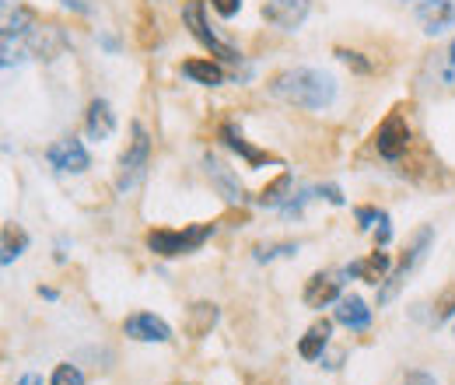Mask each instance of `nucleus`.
<instances>
[{
	"mask_svg": "<svg viewBox=\"0 0 455 385\" xmlns=\"http://www.w3.org/2000/svg\"><path fill=\"white\" fill-rule=\"evenodd\" d=\"M182 21H186L189 36H193L207 53L214 56V60H221V63H238V60H242L238 50H235V46H228V43H221V39L214 36V28L207 25L204 0H186V4H182Z\"/></svg>",
	"mask_w": 455,
	"mask_h": 385,
	"instance_id": "20e7f679",
	"label": "nucleus"
},
{
	"mask_svg": "<svg viewBox=\"0 0 455 385\" xmlns=\"http://www.w3.org/2000/svg\"><path fill=\"white\" fill-rule=\"evenodd\" d=\"M211 7L221 14V18H235L242 11V0H211Z\"/></svg>",
	"mask_w": 455,
	"mask_h": 385,
	"instance_id": "c756f323",
	"label": "nucleus"
},
{
	"mask_svg": "<svg viewBox=\"0 0 455 385\" xmlns=\"http://www.w3.org/2000/svg\"><path fill=\"white\" fill-rule=\"evenodd\" d=\"M182 77H189L193 84H204V88H218V84H225V67L218 63V60H186L182 63Z\"/></svg>",
	"mask_w": 455,
	"mask_h": 385,
	"instance_id": "6ab92c4d",
	"label": "nucleus"
},
{
	"mask_svg": "<svg viewBox=\"0 0 455 385\" xmlns=\"http://www.w3.org/2000/svg\"><path fill=\"white\" fill-rule=\"evenodd\" d=\"M204 172H207V179L218 186V193L225 197L231 207H235V204H245V189H242V182H238V179H235V172H231L228 165H221L214 155H207V158H204Z\"/></svg>",
	"mask_w": 455,
	"mask_h": 385,
	"instance_id": "2eb2a0df",
	"label": "nucleus"
},
{
	"mask_svg": "<svg viewBox=\"0 0 455 385\" xmlns=\"http://www.w3.org/2000/svg\"><path fill=\"white\" fill-rule=\"evenodd\" d=\"M315 197H323V200H330L333 207H343L347 200H343L340 186H315Z\"/></svg>",
	"mask_w": 455,
	"mask_h": 385,
	"instance_id": "c85d7f7f",
	"label": "nucleus"
},
{
	"mask_svg": "<svg viewBox=\"0 0 455 385\" xmlns=\"http://www.w3.org/2000/svg\"><path fill=\"white\" fill-rule=\"evenodd\" d=\"M221 140H225V148L228 151H235V155H242L245 162L252 168H259V165H277V158L274 155H267V151H259V148H252L245 137H242V130L235 126V123H221V133H218Z\"/></svg>",
	"mask_w": 455,
	"mask_h": 385,
	"instance_id": "dca6fc26",
	"label": "nucleus"
},
{
	"mask_svg": "<svg viewBox=\"0 0 455 385\" xmlns=\"http://www.w3.org/2000/svg\"><path fill=\"white\" fill-rule=\"evenodd\" d=\"M330 336H333V323H330V319L308 326L305 336L298 340V354H301L305 361H323V350L330 347Z\"/></svg>",
	"mask_w": 455,
	"mask_h": 385,
	"instance_id": "aec40b11",
	"label": "nucleus"
},
{
	"mask_svg": "<svg viewBox=\"0 0 455 385\" xmlns=\"http://www.w3.org/2000/svg\"><path fill=\"white\" fill-rule=\"evenodd\" d=\"M46 158H50V165L57 168L60 175H81V172L92 168V155H88V148H84L77 137L57 140V144L46 151Z\"/></svg>",
	"mask_w": 455,
	"mask_h": 385,
	"instance_id": "6e6552de",
	"label": "nucleus"
},
{
	"mask_svg": "<svg viewBox=\"0 0 455 385\" xmlns=\"http://www.w3.org/2000/svg\"><path fill=\"white\" fill-rule=\"evenodd\" d=\"M294 253H298V242H263V245L252 249V260L256 263H270L277 256H294Z\"/></svg>",
	"mask_w": 455,
	"mask_h": 385,
	"instance_id": "4be33fe9",
	"label": "nucleus"
},
{
	"mask_svg": "<svg viewBox=\"0 0 455 385\" xmlns=\"http://www.w3.org/2000/svg\"><path fill=\"white\" fill-rule=\"evenodd\" d=\"M431 242H435V228H420L417 235H413V242H410V249L403 253V260H399V267L389 274V280L382 284V291H379V305H389L393 298H396L399 291H403V284H406V277L413 274L420 263H424V256H427V249H431Z\"/></svg>",
	"mask_w": 455,
	"mask_h": 385,
	"instance_id": "39448f33",
	"label": "nucleus"
},
{
	"mask_svg": "<svg viewBox=\"0 0 455 385\" xmlns=\"http://www.w3.org/2000/svg\"><path fill=\"white\" fill-rule=\"evenodd\" d=\"M449 81L455 84V39H452V50H449Z\"/></svg>",
	"mask_w": 455,
	"mask_h": 385,
	"instance_id": "72a5a7b5",
	"label": "nucleus"
},
{
	"mask_svg": "<svg viewBox=\"0 0 455 385\" xmlns=\"http://www.w3.org/2000/svg\"><path fill=\"white\" fill-rule=\"evenodd\" d=\"M452 333H455V330H452Z\"/></svg>",
	"mask_w": 455,
	"mask_h": 385,
	"instance_id": "f704fd0d",
	"label": "nucleus"
},
{
	"mask_svg": "<svg viewBox=\"0 0 455 385\" xmlns=\"http://www.w3.org/2000/svg\"><path fill=\"white\" fill-rule=\"evenodd\" d=\"M389 238H393V228H389V214L382 211V214H379V224H375V242H379V249H386Z\"/></svg>",
	"mask_w": 455,
	"mask_h": 385,
	"instance_id": "bb28decb",
	"label": "nucleus"
},
{
	"mask_svg": "<svg viewBox=\"0 0 455 385\" xmlns=\"http://www.w3.org/2000/svg\"><path fill=\"white\" fill-rule=\"evenodd\" d=\"M333 53H337V60H343L347 67H354L357 74H371V63H368V60H364L361 53H354V50H343V46H337Z\"/></svg>",
	"mask_w": 455,
	"mask_h": 385,
	"instance_id": "a878e982",
	"label": "nucleus"
},
{
	"mask_svg": "<svg viewBox=\"0 0 455 385\" xmlns=\"http://www.w3.org/2000/svg\"><path fill=\"white\" fill-rule=\"evenodd\" d=\"M343 280L340 274H312L305 280V294H301V301L308 305V309H326V305H337L343 294H340Z\"/></svg>",
	"mask_w": 455,
	"mask_h": 385,
	"instance_id": "9b49d317",
	"label": "nucleus"
},
{
	"mask_svg": "<svg viewBox=\"0 0 455 385\" xmlns=\"http://www.w3.org/2000/svg\"><path fill=\"white\" fill-rule=\"evenodd\" d=\"M218 319H221V309L214 301H193L186 309V316H182V333L189 340H204V336H211V330L218 326Z\"/></svg>",
	"mask_w": 455,
	"mask_h": 385,
	"instance_id": "f8f14e48",
	"label": "nucleus"
},
{
	"mask_svg": "<svg viewBox=\"0 0 455 385\" xmlns=\"http://www.w3.org/2000/svg\"><path fill=\"white\" fill-rule=\"evenodd\" d=\"M287 186H291V175H287V172H281V175H277V182H270L267 189H259L256 204H263V207H281V204H284Z\"/></svg>",
	"mask_w": 455,
	"mask_h": 385,
	"instance_id": "5701e85b",
	"label": "nucleus"
},
{
	"mask_svg": "<svg viewBox=\"0 0 455 385\" xmlns=\"http://www.w3.org/2000/svg\"><path fill=\"white\" fill-rule=\"evenodd\" d=\"M379 214H382V211H375V207H357V224H361V231H371V228L379 224Z\"/></svg>",
	"mask_w": 455,
	"mask_h": 385,
	"instance_id": "cd10ccee",
	"label": "nucleus"
},
{
	"mask_svg": "<svg viewBox=\"0 0 455 385\" xmlns=\"http://www.w3.org/2000/svg\"><path fill=\"white\" fill-rule=\"evenodd\" d=\"M21 46H25V53L36 56V60H57V56L67 50V36H63V28L53 25V21H39V25L21 39Z\"/></svg>",
	"mask_w": 455,
	"mask_h": 385,
	"instance_id": "0eeeda50",
	"label": "nucleus"
},
{
	"mask_svg": "<svg viewBox=\"0 0 455 385\" xmlns=\"http://www.w3.org/2000/svg\"><path fill=\"white\" fill-rule=\"evenodd\" d=\"M67 11H74V14H92V4L88 0H60Z\"/></svg>",
	"mask_w": 455,
	"mask_h": 385,
	"instance_id": "2f4dec72",
	"label": "nucleus"
},
{
	"mask_svg": "<svg viewBox=\"0 0 455 385\" xmlns=\"http://www.w3.org/2000/svg\"><path fill=\"white\" fill-rule=\"evenodd\" d=\"M84 133H88V140H109L116 133V112L113 106L106 102V99H95L92 106H88V116H84Z\"/></svg>",
	"mask_w": 455,
	"mask_h": 385,
	"instance_id": "f3484780",
	"label": "nucleus"
},
{
	"mask_svg": "<svg viewBox=\"0 0 455 385\" xmlns=\"http://www.w3.org/2000/svg\"><path fill=\"white\" fill-rule=\"evenodd\" d=\"M123 333L137 343H169L172 340V326L165 319L151 316V312H133L123 319Z\"/></svg>",
	"mask_w": 455,
	"mask_h": 385,
	"instance_id": "9d476101",
	"label": "nucleus"
},
{
	"mask_svg": "<svg viewBox=\"0 0 455 385\" xmlns=\"http://www.w3.org/2000/svg\"><path fill=\"white\" fill-rule=\"evenodd\" d=\"M333 319L347 326L350 333H364L371 326V309H368V301L364 298H357V294H343L340 301H337V309H333Z\"/></svg>",
	"mask_w": 455,
	"mask_h": 385,
	"instance_id": "4468645a",
	"label": "nucleus"
},
{
	"mask_svg": "<svg viewBox=\"0 0 455 385\" xmlns=\"http://www.w3.org/2000/svg\"><path fill=\"white\" fill-rule=\"evenodd\" d=\"M347 274L361 277L364 284H382V280H389V274H393V256H389V253H382V249H375L368 260L350 263V267H347Z\"/></svg>",
	"mask_w": 455,
	"mask_h": 385,
	"instance_id": "a211bd4d",
	"label": "nucleus"
},
{
	"mask_svg": "<svg viewBox=\"0 0 455 385\" xmlns=\"http://www.w3.org/2000/svg\"><path fill=\"white\" fill-rule=\"evenodd\" d=\"M417 18H420V25H424L427 36H442L445 28L455 25V4L452 0H420Z\"/></svg>",
	"mask_w": 455,
	"mask_h": 385,
	"instance_id": "ddd939ff",
	"label": "nucleus"
},
{
	"mask_svg": "<svg viewBox=\"0 0 455 385\" xmlns=\"http://www.w3.org/2000/svg\"><path fill=\"white\" fill-rule=\"evenodd\" d=\"M18 385H43V379H39L36 372H25V375L18 379Z\"/></svg>",
	"mask_w": 455,
	"mask_h": 385,
	"instance_id": "473e14b6",
	"label": "nucleus"
},
{
	"mask_svg": "<svg viewBox=\"0 0 455 385\" xmlns=\"http://www.w3.org/2000/svg\"><path fill=\"white\" fill-rule=\"evenodd\" d=\"M455 316V280L435 298V323H449Z\"/></svg>",
	"mask_w": 455,
	"mask_h": 385,
	"instance_id": "b1692460",
	"label": "nucleus"
},
{
	"mask_svg": "<svg viewBox=\"0 0 455 385\" xmlns=\"http://www.w3.org/2000/svg\"><path fill=\"white\" fill-rule=\"evenodd\" d=\"M50 385H84V375H81L74 365H57Z\"/></svg>",
	"mask_w": 455,
	"mask_h": 385,
	"instance_id": "393cba45",
	"label": "nucleus"
},
{
	"mask_svg": "<svg viewBox=\"0 0 455 385\" xmlns=\"http://www.w3.org/2000/svg\"><path fill=\"white\" fill-rule=\"evenodd\" d=\"M399 385H438V382H435V375H431V372H406Z\"/></svg>",
	"mask_w": 455,
	"mask_h": 385,
	"instance_id": "7c9ffc66",
	"label": "nucleus"
},
{
	"mask_svg": "<svg viewBox=\"0 0 455 385\" xmlns=\"http://www.w3.org/2000/svg\"><path fill=\"white\" fill-rule=\"evenodd\" d=\"M410 140H413L410 123H406V116L399 109L389 112V116L379 123V130H375V151H379L386 162H399V158L410 151Z\"/></svg>",
	"mask_w": 455,
	"mask_h": 385,
	"instance_id": "423d86ee",
	"label": "nucleus"
},
{
	"mask_svg": "<svg viewBox=\"0 0 455 385\" xmlns=\"http://www.w3.org/2000/svg\"><path fill=\"white\" fill-rule=\"evenodd\" d=\"M214 235V224H189V228H155V231H148V249L155 253V256H162V260H175V256H189V253H196L207 238Z\"/></svg>",
	"mask_w": 455,
	"mask_h": 385,
	"instance_id": "f03ea898",
	"label": "nucleus"
},
{
	"mask_svg": "<svg viewBox=\"0 0 455 385\" xmlns=\"http://www.w3.org/2000/svg\"><path fill=\"white\" fill-rule=\"evenodd\" d=\"M308 11H312V0H263V18L281 32L301 28Z\"/></svg>",
	"mask_w": 455,
	"mask_h": 385,
	"instance_id": "1a4fd4ad",
	"label": "nucleus"
},
{
	"mask_svg": "<svg viewBox=\"0 0 455 385\" xmlns=\"http://www.w3.org/2000/svg\"><path fill=\"white\" fill-rule=\"evenodd\" d=\"M270 92L298 109H326L337 99V81L315 67H287L270 77Z\"/></svg>",
	"mask_w": 455,
	"mask_h": 385,
	"instance_id": "f257e3e1",
	"label": "nucleus"
},
{
	"mask_svg": "<svg viewBox=\"0 0 455 385\" xmlns=\"http://www.w3.org/2000/svg\"><path fill=\"white\" fill-rule=\"evenodd\" d=\"M25 249H28V235L21 231V224L7 221V224H4V231H0V263H4V267H11Z\"/></svg>",
	"mask_w": 455,
	"mask_h": 385,
	"instance_id": "412c9836",
	"label": "nucleus"
},
{
	"mask_svg": "<svg viewBox=\"0 0 455 385\" xmlns=\"http://www.w3.org/2000/svg\"><path fill=\"white\" fill-rule=\"evenodd\" d=\"M148 162H151V137H148V130H144L140 123H133V126H130V144H126V151L119 155L116 189H119V193L133 189V186L140 182V175L148 172Z\"/></svg>",
	"mask_w": 455,
	"mask_h": 385,
	"instance_id": "7ed1b4c3",
	"label": "nucleus"
}]
</instances>
